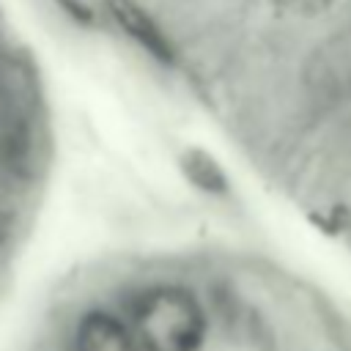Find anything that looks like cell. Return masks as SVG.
<instances>
[{
  "label": "cell",
  "instance_id": "3957f363",
  "mask_svg": "<svg viewBox=\"0 0 351 351\" xmlns=\"http://www.w3.org/2000/svg\"><path fill=\"white\" fill-rule=\"evenodd\" d=\"M71 351H140V346L126 321L104 310H90L74 329Z\"/></svg>",
  "mask_w": 351,
  "mask_h": 351
},
{
  "label": "cell",
  "instance_id": "277c9868",
  "mask_svg": "<svg viewBox=\"0 0 351 351\" xmlns=\"http://www.w3.org/2000/svg\"><path fill=\"white\" fill-rule=\"evenodd\" d=\"M181 170L184 176L203 192H225L228 181H225V173L222 167L206 154V151H197V148H189L181 154Z\"/></svg>",
  "mask_w": 351,
  "mask_h": 351
},
{
  "label": "cell",
  "instance_id": "7a4b0ae2",
  "mask_svg": "<svg viewBox=\"0 0 351 351\" xmlns=\"http://www.w3.org/2000/svg\"><path fill=\"white\" fill-rule=\"evenodd\" d=\"M110 16L115 19V25L134 38L151 58L162 60V63H173V41L167 38V33L156 25V19L137 3V0H104Z\"/></svg>",
  "mask_w": 351,
  "mask_h": 351
},
{
  "label": "cell",
  "instance_id": "6da1fadb",
  "mask_svg": "<svg viewBox=\"0 0 351 351\" xmlns=\"http://www.w3.org/2000/svg\"><path fill=\"white\" fill-rule=\"evenodd\" d=\"M129 326L140 351H200L206 313L197 296L178 285H156L129 304Z\"/></svg>",
  "mask_w": 351,
  "mask_h": 351
}]
</instances>
